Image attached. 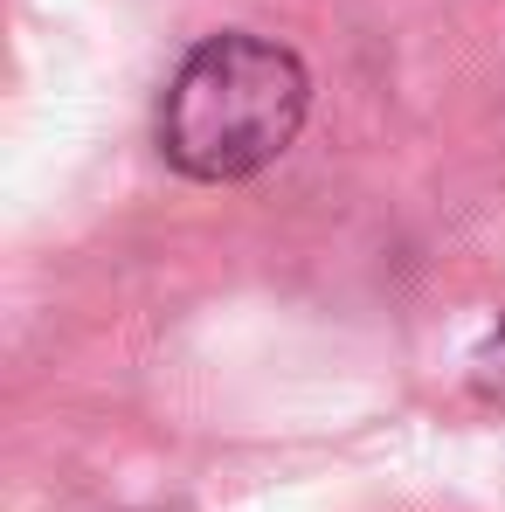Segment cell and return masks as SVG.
I'll return each instance as SVG.
<instances>
[{
    "label": "cell",
    "instance_id": "7a4b0ae2",
    "mask_svg": "<svg viewBox=\"0 0 505 512\" xmlns=\"http://www.w3.org/2000/svg\"><path fill=\"white\" fill-rule=\"evenodd\" d=\"M471 388H478V402H499L505 409V312L492 326V340L471 353Z\"/></svg>",
    "mask_w": 505,
    "mask_h": 512
},
{
    "label": "cell",
    "instance_id": "6da1fadb",
    "mask_svg": "<svg viewBox=\"0 0 505 512\" xmlns=\"http://www.w3.org/2000/svg\"><path fill=\"white\" fill-rule=\"evenodd\" d=\"M312 111V77L284 42L208 35L160 90V153L187 180H250L291 153Z\"/></svg>",
    "mask_w": 505,
    "mask_h": 512
}]
</instances>
